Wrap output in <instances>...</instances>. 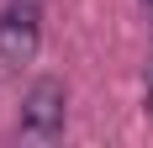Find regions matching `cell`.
Here are the masks:
<instances>
[{
	"label": "cell",
	"mask_w": 153,
	"mask_h": 148,
	"mask_svg": "<svg viewBox=\"0 0 153 148\" xmlns=\"http://www.w3.org/2000/svg\"><path fill=\"white\" fill-rule=\"evenodd\" d=\"M143 11H148V21H153V0H143Z\"/></svg>",
	"instance_id": "277c9868"
},
{
	"label": "cell",
	"mask_w": 153,
	"mask_h": 148,
	"mask_svg": "<svg viewBox=\"0 0 153 148\" xmlns=\"http://www.w3.org/2000/svg\"><path fill=\"white\" fill-rule=\"evenodd\" d=\"M42 48V0H5L0 5V74L27 69Z\"/></svg>",
	"instance_id": "6da1fadb"
},
{
	"label": "cell",
	"mask_w": 153,
	"mask_h": 148,
	"mask_svg": "<svg viewBox=\"0 0 153 148\" xmlns=\"http://www.w3.org/2000/svg\"><path fill=\"white\" fill-rule=\"evenodd\" d=\"M143 101H148V111H153V58H148V90H143Z\"/></svg>",
	"instance_id": "3957f363"
},
{
	"label": "cell",
	"mask_w": 153,
	"mask_h": 148,
	"mask_svg": "<svg viewBox=\"0 0 153 148\" xmlns=\"http://www.w3.org/2000/svg\"><path fill=\"white\" fill-rule=\"evenodd\" d=\"M63 117H69V90L63 79H37L27 90V101H21V138L27 143H53L63 132Z\"/></svg>",
	"instance_id": "7a4b0ae2"
}]
</instances>
